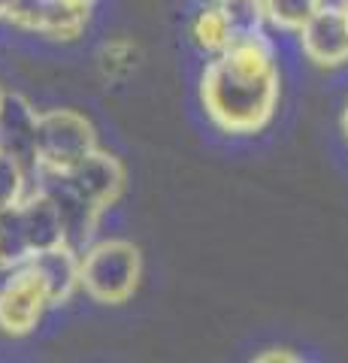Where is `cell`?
I'll return each mask as SVG.
<instances>
[{"label": "cell", "instance_id": "6da1fadb", "mask_svg": "<svg viewBox=\"0 0 348 363\" xmlns=\"http://www.w3.org/2000/svg\"><path fill=\"white\" fill-rule=\"evenodd\" d=\"M279 67L276 52L264 33L233 40L215 55L200 79V100L206 116L224 133L264 130L279 106Z\"/></svg>", "mask_w": 348, "mask_h": 363}, {"label": "cell", "instance_id": "7a4b0ae2", "mask_svg": "<svg viewBox=\"0 0 348 363\" xmlns=\"http://www.w3.org/2000/svg\"><path fill=\"white\" fill-rule=\"evenodd\" d=\"M142 279V255L128 240H100L82 255V291L94 303L121 306Z\"/></svg>", "mask_w": 348, "mask_h": 363}, {"label": "cell", "instance_id": "3957f363", "mask_svg": "<svg viewBox=\"0 0 348 363\" xmlns=\"http://www.w3.org/2000/svg\"><path fill=\"white\" fill-rule=\"evenodd\" d=\"M97 149L94 124L76 109H46L37 116L33 169L67 173L88 152Z\"/></svg>", "mask_w": 348, "mask_h": 363}, {"label": "cell", "instance_id": "277c9868", "mask_svg": "<svg viewBox=\"0 0 348 363\" xmlns=\"http://www.w3.org/2000/svg\"><path fill=\"white\" fill-rule=\"evenodd\" d=\"M49 306V291L37 276V269L30 264L13 269L0 288V333L13 339L33 333Z\"/></svg>", "mask_w": 348, "mask_h": 363}, {"label": "cell", "instance_id": "5b68a950", "mask_svg": "<svg viewBox=\"0 0 348 363\" xmlns=\"http://www.w3.org/2000/svg\"><path fill=\"white\" fill-rule=\"evenodd\" d=\"M64 176L70 179V185L100 212L116 206V200L121 197V191H125V185H128L125 164H121L116 155L103 152V149L88 152L82 161L73 164Z\"/></svg>", "mask_w": 348, "mask_h": 363}, {"label": "cell", "instance_id": "8992f818", "mask_svg": "<svg viewBox=\"0 0 348 363\" xmlns=\"http://www.w3.org/2000/svg\"><path fill=\"white\" fill-rule=\"evenodd\" d=\"M303 55L315 67L348 64V13L345 9H315L309 21L297 30Z\"/></svg>", "mask_w": 348, "mask_h": 363}, {"label": "cell", "instance_id": "52a82bcc", "mask_svg": "<svg viewBox=\"0 0 348 363\" xmlns=\"http://www.w3.org/2000/svg\"><path fill=\"white\" fill-rule=\"evenodd\" d=\"M28 264L37 269L43 285L49 291L52 306H61L82 288V255L76 252V245L61 242L46 252H37Z\"/></svg>", "mask_w": 348, "mask_h": 363}, {"label": "cell", "instance_id": "ba28073f", "mask_svg": "<svg viewBox=\"0 0 348 363\" xmlns=\"http://www.w3.org/2000/svg\"><path fill=\"white\" fill-rule=\"evenodd\" d=\"M37 116L40 112L21 94H4V100H0V145L13 152L21 164H33Z\"/></svg>", "mask_w": 348, "mask_h": 363}, {"label": "cell", "instance_id": "9c48e42d", "mask_svg": "<svg viewBox=\"0 0 348 363\" xmlns=\"http://www.w3.org/2000/svg\"><path fill=\"white\" fill-rule=\"evenodd\" d=\"M18 209H21V218H25V230H28V242L33 248V255L67 242L61 212L43 188L28 191V197L18 203Z\"/></svg>", "mask_w": 348, "mask_h": 363}, {"label": "cell", "instance_id": "30bf717a", "mask_svg": "<svg viewBox=\"0 0 348 363\" xmlns=\"http://www.w3.org/2000/svg\"><path fill=\"white\" fill-rule=\"evenodd\" d=\"M30 257H33V248L28 242V230H25V218H21L18 203L0 209V269L13 272L18 267H25Z\"/></svg>", "mask_w": 348, "mask_h": 363}, {"label": "cell", "instance_id": "8fae6325", "mask_svg": "<svg viewBox=\"0 0 348 363\" xmlns=\"http://www.w3.org/2000/svg\"><path fill=\"white\" fill-rule=\"evenodd\" d=\"M191 40H194V45L200 52H206V55H221L228 45L237 40L233 37V30L228 25V18H224L221 13V6L212 0V4H206L200 13L194 16V21H191Z\"/></svg>", "mask_w": 348, "mask_h": 363}, {"label": "cell", "instance_id": "7c38bea8", "mask_svg": "<svg viewBox=\"0 0 348 363\" xmlns=\"http://www.w3.org/2000/svg\"><path fill=\"white\" fill-rule=\"evenodd\" d=\"M85 21H88V6L70 4V0H52L37 33H46L52 40H76L85 30Z\"/></svg>", "mask_w": 348, "mask_h": 363}, {"label": "cell", "instance_id": "4fadbf2b", "mask_svg": "<svg viewBox=\"0 0 348 363\" xmlns=\"http://www.w3.org/2000/svg\"><path fill=\"white\" fill-rule=\"evenodd\" d=\"M221 6L224 18L233 30V37H257L264 33L266 25V9H264V0H215Z\"/></svg>", "mask_w": 348, "mask_h": 363}, {"label": "cell", "instance_id": "5bb4252c", "mask_svg": "<svg viewBox=\"0 0 348 363\" xmlns=\"http://www.w3.org/2000/svg\"><path fill=\"white\" fill-rule=\"evenodd\" d=\"M28 167L0 145V209L16 206L28 197Z\"/></svg>", "mask_w": 348, "mask_h": 363}, {"label": "cell", "instance_id": "9a60e30c", "mask_svg": "<svg viewBox=\"0 0 348 363\" xmlns=\"http://www.w3.org/2000/svg\"><path fill=\"white\" fill-rule=\"evenodd\" d=\"M264 9H266V21L273 28L297 33L318 9V0H264Z\"/></svg>", "mask_w": 348, "mask_h": 363}, {"label": "cell", "instance_id": "2e32d148", "mask_svg": "<svg viewBox=\"0 0 348 363\" xmlns=\"http://www.w3.org/2000/svg\"><path fill=\"white\" fill-rule=\"evenodd\" d=\"M137 58H140V49L130 40H112L100 49V70L112 79L128 76L137 67Z\"/></svg>", "mask_w": 348, "mask_h": 363}, {"label": "cell", "instance_id": "e0dca14e", "mask_svg": "<svg viewBox=\"0 0 348 363\" xmlns=\"http://www.w3.org/2000/svg\"><path fill=\"white\" fill-rule=\"evenodd\" d=\"M257 360H297V354H288V348H273L269 354H261Z\"/></svg>", "mask_w": 348, "mask_h": 363}, {"label": "cell", "instance_id": "ac0fdd59", "mask_svg": "<svg viewBox=\"0 0 348 363\" xmlns=\"http://www.w3.org/2000/svg\"><path fill=\"white\" fill-rule=\"evenodd\" d=\"M321 9H348V0H318Z\"/></svg>", "mask_w": 348, "mask_h": 363}, {"label": "cell", "instance_id": "d6986e66", "mask_svg": "<svg viewBox=\"0 0 348 363\" xmlns=\"http://www.w3.org/2000/svg\"><path fill=\"white\" fill-rule=\"evenodd\" d=\"M13 4H16V0H0V18H6V16H9Z\"/></svg>", "mask_w": 348, "mask_h": 363}, {"label": "cell", "instance_id": "ffe728a7", "mask_svg": "<svg viewBox=\"0 0 348 363\" xmlns=\"http://www.w3.org/2000/svg\"><path fill=\"white\" fill-rule=\"evenodd\" d=\"M342 133H345V140H348V106H345V112H342Z\"/></svg>", "mask_w": 348, "mask_h": 363}, {"label": "cell", "instance_id": "44dd1931", "mask_svg": "<svg viewBox=\"0 0 348 363\" xmlns=\"http://www.w3.org/2000/svg\"><path fill=\"white\" fill-rule=\"evenodd\" d=\"M70 4H79V6H91V0H70Z\"/></svg>", "mask_w": 348, "mask_h": 363}, {"label": "cell", "instance_id": "7402d4cb", "mask_svg": "<svg viewBox=\"0 0 348 363\" xmlns=\"http://www.w3.org/2000/svg\"><path fill=\"white\" fill-rule=\"evenodd\" d=\"M0 100H4V91H0Z\"/></svg>", "mask_w": 348, "mask_h": 363}]
</instances>
